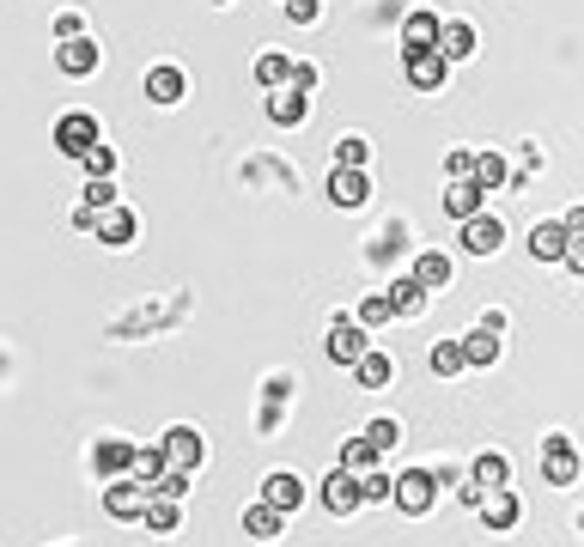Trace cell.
I'll list each match as a JSON object with an SVG mask.
<instances>
[{"label":"cell","instance_id":"2","mask_svg":"<svg viewBox=\"0 0 584 547\" xmlns=\"http://www.w3.org/2000/svg\"><path fill=\"white\" fill-rule=\"evenodd\" d=\"M146 505H153V487L134 481V475H122V481H110V487H104V511H110L116 523H140V517H146Z\"/></svg>","mask_w":584,"mask_h":547},{"label":"cell","instance_id":"38","mask_svg":"<svg viewBox=\"0 0 584 547\" xmlns=\"http://www.w3.org/2000/svg\"><path fill=\"white\" fill-rule=\"evenodd\" d=\"M86 207H98V213L116 207V183H110V177H92V183H86Z\"/></svg>","mask_w":584,"mask_h":547},{"label":"cell","instance_id":"20","mask_svg":"<svg viewBox=\"0 0 584 547\" xmlns=\"http://www.w3.org/2000/svg\"><path fill=\"white\" fill-rule=\"evenodd\" d=\"M469 481H475L481 493H499V487L511 481V462H505L499 450H481V456H475V468H469Z\"/></svg>","mask_w":584,"mask_h":547},{"label":"cell","instance_id":"41","mask_svg":"<svg viewBox=\"0 0 584 547\" xmlns=\"http://www.w3.org/2000/svg\"><path fill=\"white\" fill-rule=\"evenodd\" d=\"M189 481H195L189 468H165V481H159L153 493H165V499H183V493H189Z\"/></svg>","mask_w":584,"mask_h":547},{"label":"cell","instance_id":"5","mask_svg":"<svg viewBox=\"0 0 584 547\" xmlns=\"http://www.w3.org/2000/svg\"><path fill=\"white\" fill-rule=\"evenodd\" d=\"M438 499V481L426 475V468H408V475H396V511L402 517H426Z\"/></svg>","mask_w":584,"mask_h":547},{"label":"cell","instance_id":"46","mask_svg":"<svg viewBox=\"0 0 584 547\" xmlns=\"http://www.w3.org/2000/svg\"><path fill=\"white\" fill-rule=\"evenodd\" d=\"M73 225H80V231H92V225H98V207H86V201H80V207H73Z\"/></svg>","mask_w":584,"mask_h":547},{"label":"cell","instance_id":"8","mask_svg":"<svg viewBox=\"0 0 584 547\" xmlns=\"http://www.w3.org/2000/svg\"><path fill=\"white\" fill-rule=\"evenodd\" d=\"M499 244H505V219H499V213L463 219V250H469V256H493Z\"/></svg>","mask_w":584,"mask_h":547},{"label":"cell","instance_id":"24","mask_svg":"<svg viewBox=\"0 0 584 547\" xmlns=\"http://www.w3.org/2000/svg\"><path fill=\"white\" fill-rule=\"evenodd\" d=\"M438 13H408L402 19V49H438Z\"/></svg>","mask_w":584,"mask_h":547},{"label":"cell","instance_id":"1","mask_svg":"<svg viewBox=\"0 0 584 547\" xmlns=\"http://www.w3.org/2000/svg\"><path fill=\"white\" fill-rule=\"evenodd\" d=\"M365 335H372V329H365L359 317H335V329H329V341H323V353L335 359V365H359L365 353H372V341H365Z\"/></svg>","mask_w":584,"mask_h":547},{"label":"cell","instance_id":"44","mask_svg":"<svg viewBox=\"0 0 584 547\" xmlns=\"http://www.w3.org/2000/svg\"><path fill=\"white\" fill-rule=\"evenodd\" d=\"M80 25H86V19H80V13H61V19H55V37H61V43H67V37H86V31H80Z\"/></svg>","mask_w":584,"mask_h":547},{"label":"cell","instance_id":"23","mask_svg":"<svg viewBox=\"0 0 584 547\" xmlns=\"http://www.w3.org/2000/svg\"><path fill=\"white\" fill-rule=\"evenodd\" d=\"M353 377H359V389H390V383H396V359L372 347V353L353 365Z\"/></svg>","mask_w":584,"mask_h":547},{"label":"cell","instance_id":"26","mask_svg":"<svg viewBox=\"0 0 584 547\" xmlns=\"http://www.w3.org/2000/svg\"><path fill=\"white\" fill-rule=\"evenodd\" d=\"M165 468H171L165 444H146V450H134V468H128V475H134V481H146V487H159V481H165Z\"/></svg>","mask_w":584,"mask_h":547},{"label":"cell","instance_id":"12","mask_svg":"<svg viewBox=\"0 0 584 547\" xmlns=\"http://www.w3.org/2000/svg\"><path fill=\"white\" fill-rule=\"evenodd\" d=\"M262 499H268L274 511H286V517H292V511H299V505H305V481H299V475H292V468H274V475L262 481Z\"/></svg>","mask_w":584,"mask_h":547},{"label":"cell","instance_id":"19","mask_svg":"<svg viewBox=\"0 0 584 547\" xmlns=\"http://www.w3.org/2000/svg\"><path fill=\"white\" fill-rule=\"evenodd\" d=\"M92 231H98V244H110V250H122V244H134V213H128V207H104Z\"/></svg>","mask_w":584,"mask_h":547},{"label":"cell","instance_id":"7","mask_svg":"<svg viewBox=\"0 0 584 547\" xmlns=\"http://www.w3.org/2000/svg\"><path fill=\"white\" fill-rule=\"evenodd\" d=\"M359 505H365L359 475H353V468H335V475L323 481V511H329V517H347V511H359Z\"/></svg>","mask_w":584,"mask_h":547},{"label":"cell","instance_id":"4","mask_svg":"<svg viewBox=\"0 0 584 547\" xmlns=\"http://www.w3.org/2000/svg\"><path fill=\"white\" fill-rule=\"evenodd\" d=\"M55 146L67 152V159H86V152L98 146V116H86V110H67V116L55 122Z\"/></svg>","mask_w":584,"mask_h":547},{"label":"cell","instance_id":"28","mask_svg":"<svg viewBox=\"0 0 584 547\" xmlns=\"http://www.w3.org/2000/svg\"><path fill=\"white\" fill-rule=\"evenodd\" d=\"M438 55H445L451 67L469 61V55H475V31H469V25H445V31H438Z\"/></svg>","mask_w":584,"mask_h":547},{"label":"cell","instance_id":"14","mask_svg":"<svg viewBox=\"0 0 584 547\" xmlns=\"http://www.w3.org/2000/svg\"><path fill=\"white\" fill-rule=\"evenodd\" d=\"M134 450H140V444H128V438H98V450H92V462H98V475L122 481L128 468H134Z\"/></svg>","mask_w":584,"mask_h":547},{"label":"cell","instance_id":"48","mask_svg":"<svg viewBox=\"0 0 584 547\" xmlns=\"http://www.w3.org/2000/svg\"><path fill=\"white\" fill-rule=\"evenodd\" d=\"M213 7H226V0H213Z\"/></svg>","mask_w":584,"mask_h":547},{"label":"cell","instance_id":"16","mask_svg":"<svg viewBox=\"0 0 584 547\" xmlns=\"http://www.w3.org/2000/svg\"><path fill=\"white\" fill-rule=\"evenodd\" d=\"M566 244H572V231H566L560 219H548V225L530 231V256H536V262H566Z\"/></svg>","mask_w":584,"mask_h":547},{"label":"cell","instance_id":"33","mask_svg":"<svg viewBox=\"0 0 584 547\" xmlns=\"http://www.w3.org/2000/svg\"><path fill=\"white\" fill-rule=\"evenodd\" d=\"M378 456H384V450H378L372 438H347V444H341V468H353V475H365V468H378Z\"/></svg>","mask_w":584,"mask_h":547},{"label":"cell","instance_id":"6","mask_svg":"<svg viewBox=\"0 0 584 547\" xmlns=\"http://www.w3.org/2000/svg\"><path fill=\"white\" fill-rule=\"evenodd\" d=\"M445 80H451V61L438 49H408V86L414 92H445Z\"/></svg>","mask_w":584,"mask_h":547},{"label":"cell","instance_id":"36","mask_svg":"<svg viewBox=\"0 0 584 547\" xmlns=\"http://www.w3.org/2000/svg\"><path fill=\"white\" fill-rule=\"evenodd\" d=\"M359 493H365V505H384V499H396V481L384 475V468H365V475H359Z\"/></svg>","mask_w":584,"mask_h":547},{"label":"cell","instance_id":"10","mask_svg":"<svg viewBox=\"0 0 584 547\" xmlns=\"http://www.w3.org/2000/svg\"><path fill=\"white\" fill-rule=\"evenodd\" d=\"M481 523L493 529V535H505V529H518V517H524V505H518V493H511V487H499V493H487L481 505Z\"/></svg>","mask_w":584,"mask_h":547},{"label":"cell","instance_id":"45","mask_svg":"<svg viewBox=\"0 0 584 547\" xmlns=\"http://www.w3.org/2000/svg\"><path fill=\"white\" fill-rule=\"evenodd\" d=\"M566 268L584 280V238H572V244H566Z\"/></svg>","mask_w":584,"mask_h":547},{"label":"cell","instance_id":"30","mask_svg":"<svg viewBox=\"0 0 584 547\" xmlns=\"http://www.w3.org/2000/svg\"><path fill=\"white\" fill-rule=\"evenodd\" d=\"M463 353H469V365H493V359H499V329H487V323L469 329V335H463Z\"/></svg>","mask_w":584,"mask_h":547},{"label":"cell","instance_id":"47","mask_svg":"<svg viewBox=\"0 0 584 547\" xmlns=\"http://www.w3.org/2000/svg\"><path fill=\"white\" fill-rule=\"evenodd\" d=\"M566 231H572V238H584V207H566V219H560Z\"/></svg>","mask_w":584,"mask_h":547},{"label":"cell","instance_id":"31","mask_svg":"<svg viewBox=\"0 0 584 547\" xmlns=\"http://www.w3.org/2000/svg\"><path fill=\"white\" fill-rule=\"evenodd\" d=\"M390 304H396V317H420V310H426V286L408 274V280L390 286Z\"/></svg>","mask_w":584,"mask_h":547},{"label":"cell","instance_id":"32","mask_svg":"<svg viewBox=\"0 0 584 547\" xmlns=\"http://www.w3.org/2000/svg\"><path fill=\"white\" fill-rule=\"evenodd\" d=\"M153 535H171L177 523H183V511H177V499H165V493H153V505H146V517H140Z\"/></svg>","mask_w":584,"mask_h":547},{"label":"cell","instance_id":"3","mask_svg":"<svg viewBox=\"0 0 584 547\" xmlns=\"http://www.w3.org/2000/svg\"><path fill=\"white\" fill-rule=\"evenodd\" d=\"M578 475H584V456L572 450V438L554 432V438L542 444V481H548V487H572Z\"/></svg>","mask_w":584,"mask_h":547},{"label":"cell","instance_id":"34","mask_svg":"<svg viewBox=\"0 0 584 547\" xmlns=\"http://www.w3.org/2000/svg\"><path fill=\"white\" fill-rule=\"evenodd\" d=\"M365 159H372V140H365V134H341V140H335V165L365 171Z\"/></svg>","mask_w":584,"mask_h":547},{"label":"cell","instance_id":"11","mask_svg":"<svg viewBox=\"0 0 584 547\" xmlns=\"http://www.w3.org/2000/svg\"><path fill=\"white\" fill-rule=\"evenodd\" d=\"M55 67L67 73V80H86V73H98V43L92 37H67L55 49Z\"/></svg>","mask_w":584,"mask_h":547},{"label":"cell","instance_id":"27","mask_svg":"<svg viewBox=\"0 0 584 547\" xmlns=\"http://www.w3.org/2000/svg\"><path fill=\"white\" fill-rule=\"evenodd\" d=\"M244 529H250L256 541H274V535L286 529V511H274V505L262 499V505H250V511H244Z\"/></svg>","mask_w":584,"mask_h":547},{"label":"cell","instance_id":"25","mask_svg":"<svg viewBox=\"0 0 584 547\" xmlns=\"http://www.w3.org/2000/svg\"><path fill=\"white\" fill-rule=\"evenodd\" d=\"M414 280H420L426 292H445V286H451V256L420 250V256H414Z\"/></svg>","mask_w":584,"mask_h":547},{"label":"cell","instance_id":"29","mask_svg":"<svg viewBox=\"0 0 584 547\" xmlns=\"http://www.w3.org/2000/svg\"><path fill=\"white\" fill-rule=\"evenodd\" d=\"M475 183H481V189H487V195H493V189H505V183H511V165H505V159H499V152H493V146H487V152H475Z\"/></svg>","mask_w":584,"mask_h":547},{"label":"cell","instance_id":"40","mask_svg":"<svg viewBox=\"0 0 584 547\" xmlns=\"http://www.w3.org/2000/svg\"><path fill=\"white\" fill-rule=\"evenodd\" d=\"M445 171H451V183H469V177H475V152H469V146H457L451 159H445Z\"/></svg>","mask_w":584,"mask_h":547},{"label":"cell","instance_id":"13","mask_svg":"<svg viewBox=\"0 0 584 547\" xmlns=\"http://www.w3.org/2000/svg\"><path fill=\"white\" fill-rule=\"evenodd\" d=\"M329 201L335 207H365V201H372V183H365V171H347V165H335V177H329Z\"/></svg>","mask_w":584,"mask_h":547},{"label":"cell","instance_id":"9","mask_svg":"<svg viewBox=\"0 0 584 547\" xmlns=\"http://www.w3.org/2000/svg\"><path fill=\"white\" fill-rule=\"evenodd\" d=\"M159 444H165L171 468H189V475H195V468H201V456H207V444H201V432H195V426H171Z\"/></svg>","mask_w":584,"mask_h":547},{"label":"cell","instance_id":"18","mask_svg":"<svg viewBox=\"0 0 584 547\" xmlns=\"http://www.w3.org/2000/svg\"><path fill=\"white\" fill-rule=\"evenodd\" d=\"M189 80H183V67H146V98L153 104H183Z\"/></svg>","mask_w":584,"mask_h":547},{"label":"cell","instance_id":"43","mask_svg":"<svg viewBox=\"0 0 584 547\" xmlns=\"http://www.w3.org/2000/svg\"><path fill=\"white\" fill-rule=\"evenodd\" d=\"M292 86H299V92H317V61H292Z\"/></svg>","mask_w":584,"mask_h":547},{"label":"cell","instance_id":"17","mask_svg":"<svg viewBox=\"0 0 584 547\" xmlns=\"http://www.w3.org/2000/svg\"><path fill=\"white\" fill-rule=\"evenodd\" d=\"M445 213H451L457 225L475 219V213H487V189H481L475 177H469V183H451V189H445Z\"/></svg>","mask_w":584,"mask_h":547},{"label":"cell","instance_id":"35","mask_svg":"<svg viewBox=\"0 0 584 547\" xmlns=\"http://www.w3.org/2000/svg\"><path fill=\"white\" fill-rule=\"evenodd\" d=\"M390 317H396L390 292H365V298H359V323H365V329H384Z\"/></svg>","mask_w":584,"mask_h":547},{"label":"cell","instance_id":"21","mask_svg":"<svg viewBox=\"0 0 584 547\" xmlns=\"http://www.w3.org/2000/svg\"><path fill=\"white\" fill-rule=\"evenodd\" d=\"M256 86H268V92L292 86V55H286V49H262V55H256Z\"/></svg>","mask_w":584,"mask_h":547},{"label":"cell","instance_id":"37","mask_svg":"<svg viewBox=\"0 0 584 547\" xmlns=\"http://www.w3.org/2000/svg\"><path fill=\"white\" fill-rule=\"evenodd\" d=\"M365 438H372L378 450H396V444H402V426H396V420H372V426H365Z\"/></svg>","mask_w":584,"mask_h":547},{"label":"cell","instance_id":"15","mask_svg":"<svg viewBox=\"0 0 584 547\" xmlns=\"http://www.w3.org/2000/svg\"><path fill=\"white\" fill-rule=\"evenodd\" d=\"M268 116H274L280 128H299V122L311 116V92H299V86H280V92L268 98Z\"/></svg>","mask_w":584,"mask_h":547},{"label":"cell","instance_id":"22","mask_svg":"<svg viewBox=\"0 0 584 547\" xmlns=\"http://www.w3.org/2000/svg\"><path fill=\"white\" fill-rule=\"evenodd\" d=\"M426 371H432V377H457V371H469L463 341H432V347H426Z\"/></svg>","mask_w":584,"mask_h":547},{"label":"cell","instance_id":"42","mask_svg":"<svg viewBox=\"0 0 584 547\" xmlns=\"http://www.w3.org/2000/svg\"><path fill=\"white\" fill-rule=\"evenodd\" d=\"M317 13H323V0H286V19L292 25H317Z\"/></svg>","mask_w":584,"mask_h":547},{"label":"cell","instance_id":"39","mask_svg":"<svg viewBox=\"0 0 584 547\" xmlns=\"http://www.w3.org/2000/svg\"><path fill=\"white\" fill-rule=\"evenodd\" d=\"M80 165H86V171H92V177H110V171H116V152H110V146H104V140H98V146H92V152H86V159H80Z\"/></svg>","mask_w":584,"mask_h":547}]
</instances>
